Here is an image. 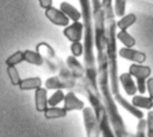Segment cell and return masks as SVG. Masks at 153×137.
<instances>
[{
  "mask_svg": "<svg viewBox=\"0 0 153 137\" xmlns=\"http://www.w3.org/2000/svg\"><path fill=\"white\" fill-rule=\"evenodd\" d=\"M24 61H26L30 64L37 66V67H42L44 63H48L43 56H41L37 51H32V50L24 51Z\"/></svg>",
  "mask_w": 153,
  "mask_h": 137,
  "instance_id": "cell-14",
  "label": "cell"
},
{
  "mask_svg": "<svg viewBox=\"0 0 153 137\" xmlns=\"http://www.w3.org/2000/svg\"><path fill=\"white\" fill-rule=\"evenodd\" d=\"M44 14L48 18V20L51 21L54 25H57V26H67V25H69V18L60 8H56V7L51 6V7L45 10Z\"/></svg>",
  "mask_w": 153,
  "mask_h": 137,
  "instance_id": "cell-6",
  "label": "cell"
},
{
  "mask_svg": "<svg viewBox=\"0 0 153 137\" xmlns=\"http://www.w3.org/2000/svg\"><path fill=\"white\" fill-rule=\"evenodd\" d=\"M130 102L139 110H152L153 108V99L151 96H145V95H141V94H135L133 95Z\"/></svg>",
  "mask_w": 153,
  "mask_h": 137,
  "instance_id": "cell-13",
  "label": "cell"
},
{
  "mask_svg": "<svg viewBox=\"0 0 153 137\" xmlns=\"http://www.w3.org/2000/svg\"><path fill=\"white\" fill-rule=\"evenodd\" d=\"M116 37H117V41L123 44V46L133 48L136 44V39L127 30H118L116 33Z\"/></svg>",
  "mask_w": 153,
  "mask_h": 137,
  "instance_id": "cell-17",
  "label": "cell"
},
{
  "mask_svg": "<svg viewBox=\"0 0 153 137\" xmlns=\"http://www.w3.org/2000/svg\"><path fill=\"white\" fill-rule=\"evenodd\" d=\"M65 99V92L63 89H55V92L48 98V105L49 106H57L59 104L63 102Z\"/></svg>",
  "mask_w": 153,
  "mask_h": 137,
  "instance_id": "cell-19",
  "label": "cell"
},
{
  "mask_svg": "<svg viewBox=\"0 0 153 137\" xmlns=\"http://www.w3.org/2000/svg\"><path fill=\"white\" fill-rule=\"evenodd\" d=\"M152 110H153V108H152Z\"/></svg>",
  "mask_w": 153,
  "mask_h": 137,
  "instance_id": "cell-28",
  "label": "cell"
},
{
  "mask_svg": "<svg viewBox=\"0 0 153 137\" xmlns=\"http://www.w3.org/2000/svg\"><path fill=\"white\" fill-rule=\"evenodd\" d=\"M103 10H104V26H105V52L108 58V69H109V81L112 96L117 104H120L128 113L133 117L141 119L143 118V113L141 110L136 108L130 101L124 99L120 91V82H118V67H117V37H116V21H115V13L112 7V0H102Z\"/></svg>",
  "mask_w": 153,
  "mask_h": 137,
  "instance_id": "cell-1",
  "label": "cell"
},
{
  "mask_svg": "<svg viewBox=\"0 0 153 137\" xmlns=\"http://www.w3.org/2000/svg\"><path fill=\"white\" fill-rule=\"evenodd\" d=\"M118 82L121 85V87L123 88L124 93L129 96H133L136 94L137 92V87H136V82L134 81V77L128 73H122L118 75Z\"/></svg>",
  "mask_w": 153,
  "mask_h": 137,
  "instance_id": "cell-10",
  "label": "cell"
},
{
  "mask_svg": "<svg viewBox=\"0 0 153 137\" xmlns=\"http://www.w3.org/2000/svg\"><path fill=\"white\" fill-rule=\"evenodd\" d=\"M118 56L122 57L123 60L130 61L133 63H145V61L147 58L145 52L135 50L133 48H127V46H123L118 50Z\"/></svg>",
  "mask_w": 153,
  "mask_h": 137,
  "instance_id": "cell-8",
  "label": "cell"
},
{
  "mask_svg": "<svg viewBox=\"0 0 153 137\" xmlns=\"http://www.w3.org/2000/svg\"><path fill=\"white\" fill-rule=\"evenodd\" d=\"M146 136L153 137V110L147 112L146 117Z\"/></svg>",
  "mask_w": 153,
  "mask_h": 137,
  "instance_id": "cell-23",
  "label": "cell"
},
{
  "mask_svg": "<svg viewBox=\"0 0 153 137\" xmlns=\"http://www.w3.org/2000/svg\"><path fill=\"white\" fill-rule=\"evenodd\" d=\"M85 102L76 96L74 91H68L67 93H65V99H63V108L67 112L71 111H82V108L85 107Z\"/></svg>",
  "mask_w": 153,
  "mask_h": 137,
  "instance_id": "cell-7",
  "label": "cell"
},
{
  "mask_svg": "<svg viewBox=\"0 0 153 137\" xmlns=\"http://www.w3.org/2000/svg\"><path fill=\"white\" fill-rule=\"evenodd\" d=\"M60 10L69 18V20L72 21H79L82 15H81V11L78 10L75 6H73L72 4L67 2V1H62L60 4Z\"/></svg>",
  "mask_w": 153,
  "mask_h": 137,
  "instance_id": "cell-12",
  "label": "cell"
},
{
  "mask_svg": "<svg viewBox=\"0 0 153 137\" xmlns=\"http://www.w3.org/2000/svg\"><path fill=\"white\" fill-rule=\"evenodd\" d=\"M35 106L38 112H44L48 107V95H47V88L39 87L35 89Z\"/></svg>",
  "mask_w": 153,
  "mask_h": 137,
  "instance_id": "cell-11",
  "label": "cell"
},
{
  "mask_svg": "<svg viewBox=\"0 0 153 137\" xmlns=\"http://www.w3.org/2000/svg\"><path fill=\"white\" fill-rule=\"evenodd\" d=\"M129 74L135 79L137 92L140 94H145V92H146V81L152 74L151 67L143 66V63H131L129 66Z\"/></svg>",
  "mask_w": 153,
  "mask_h": 137,
  "instance_id": "cell-3",
  "label": "cell"
},
{
  "mask_svg": "<svg viewBox=\"0 0 153 137\" xmlns=\"http://www.w3.org/2000/svg\"><path fill=\"white\" fill-rule=\"evenodd\" d=\"M146 92L153 99V76H149L146 81Z\"/></svg>",
  "mask_w": 153,
  "mask_h": 137,
  "instance_id": "cell-25",
  "label": "cell"
},
{
  "mask_svg": "<svg viewBox=\"0 0 153 137\" xmlns=\"http://www.w3.org/2000/svg\"><path fill=\"white\" fill-rule=\"evenodd\" d=\"M45 88L47 89H68L74 91L79 93H85V88L78 79H75L73 75H66V74H57L54 76H50L45 80Z\"/></svg>",
  "mask_w": 153,
  "mask_h": 137,
  "instance_id": "cell-2",
  "label": "cell"
},
{
  "mask_svg": "<svg viewBox=\"0 0 153 137\" xmlns=\"http://www.w3.org/2000/svg\"><path fill=\"white\" fill-rule=\"evenodd\" d=\"M112 7H114L115 15L121 18V17H123L126 14L127 0H112Z\"/></svg>",
  "mask_w": 153,
  "mask_h": 137,
  "instance_id": "cell-20",
  "label": "cell"
},
{
  "mask_svg": "<svg viewBox=\"0 0 153 137\" xmlns=\"http://www.w3.org/2000/svg\"><path fill=\"white\" fill-rule=\"evenodd\" d=\"M63 35L71 43L81 42L84 37V23L79 20V21H73L72 24L65 26Z\"/></svg>",
  "mask_w": 153,
  "mask_h": 137,
  "instance_id": "cell-5",
  "label": "cell"
},
{
  "mask_svg": "<svg viewBox=\"0 0 153 137\" xmlns=\"http://www.w3.org/2000/svg\"><path fill=\"white\" fill-rule=\"evenodd\" d=\"M71 52L76 58L84 55V44L81 42H74L71 43Z\"/></svg>",
  "mask_w": 153,
  "mask_h": 137,
  "instance_id": "cell-24",
  "label": "cell"
},
{
  "mask_svg": "<svg viewBox=\"0 0 153 137\" xmlns=\"http://www.w3.org/2000/svg\"><path fill=\"white\" fill-rule=\"evenodd\" d=\"M38 2H39V6L44 10L53 6V0H38Z\"/></svg>",
  "mask_w": 153,
  "mask_h": 137,
  "instance_id": "cell-26",
  "label": "cell"
},
{
  "mask_svg": "<svg viewBox=\"0 0 153 137\" xmlns=\"http://www.w3.org/2000/svg\"><path fill=\"white\" fill-rule=\"evenodd\" d=\"M81 113H82V122L86 131V137H100V126L93 108L91 106H85Z\"/></svg>",
  "mask_w": 153,
  "mask_h": 137,
  "instance_id": "cell-4",
  "label": "cell"
},
{
  "mask_svg": "<svg viewBox=\"0 0 153 137\" xmlns=\"http://www.w3.org/2000/svg\"><path fill=\"white\" fill-rule=\"evenodd\" d=\"M66 67L69 69V71L72 73V75L78 79L79 81H81L85 77V68L82 66V63L75 57V56H68L66 58Z\"/></svg>",
  "mask_w": 153,
  "mask_h": 137,
  "instance_id": "cell-9",
  "label": "cell"
},
{
  "mask_svg": "<svg viewBox=\"0 0 153 137\" xmlns=\"http://www.w3.org/2000/svg\"><path fill=\"white\" fill-rule=\"evenodd\" d=\"M7 74H8V77H10V81L13 86H19L20 83V76H19V73L16 68V66H7Z\"/></svg>",
  "mask_w": 153,
  "mask_h": 137,
  "instance_id": "cell-21",
  "label": "cell"
},
{
  "mask_svg": "<svg viewBox=\"0 0 153 137\" xmlns=\"http://www.w3.org/2000/svg\"><path fill=\"white\" fill-rule=\"evenodd\" d=\"M136 20H137V18H136L135 13H127L116 21V26L118 30H128L131 25H134L136 23Z\"/></svg>",
  "mask_w": 153,
  "mask_h": 137,
  "instance_id": "cell-16",
  "label": "cell"
},
{
  "mask_svg": "<svg viewBox=\"0 0 153 137\" xmlns=\"http://www.w3.org/2000/svg\"><path fill=\"white\" fill-rule=\"evenodd\" d=\"M44 113V118L48 120L51 119H60V118H65L67 116V111L63 107H59V106H49L47 107V110L43 112Z\"/></svg>",
  "mask_w": 153,
  "mask_h": 137,
  "instance_id": "cell-15",
  "label": "cell"
},
{
  "mask_svg": "<svg viewBox=\"0 0 153 137\" xmlns=\"http://www.w3.org/2000/svg\"><path fill=\"white\" fill-rule=\"evenodd\" d=\"M149 1H153V0H149Z\"/></svg>",
  "mask_w": 153,
  "mask_h": 137,
  "instance_id": "cell-27",
  "label": "cell"
},
{
  "mask_svg": "<svg viewBox=\"0 0 153 137\" xmlns=\"http://www.w3.org/2000/svg\"><path fill=\"white\" fill-rule=\"evenodd\" d=\"M24 61V52L23 51H16L6 60V66H17L20 62Z\"/></svg>",
  "mask_w": 153,
  "mask_h": 137,
  "instance_id": "cell-22",
  "label": "cell"
},
{
  "mask_svg": "<svg viewBox=\"0 0 153 137\" xmlns=\"http://www.w3.org/2000/svg\"><path fill=\"white\" fill-rule=\"evenodd\" d=\"M39 87H42V80L37 76L24 79L19 83V88L22 91H31V89H37Z\"/></svg>",
  "mask_w": 153,
  "mask_h": 137,
  "instance_id": "cell-18",
  "label": "cell"
}]
</instances>
